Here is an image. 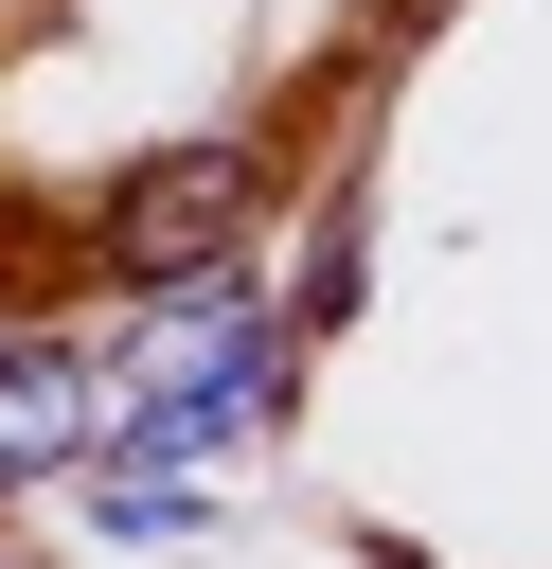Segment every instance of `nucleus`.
Wrapping results in <instances>:
<instances>
[{
    "label": "nucleus",
    "mask_w": 552,
    "mask_h": 569,
    "mask_svg": "<svg viewBox=\"0 0 552 569\" xmlns=\"http://www.w3.org/2000/svg\"><path fill=\"white\" fill-rule=\"evenodd\" d=\"M231 231H249V142H178V160H142L125 196H107V267L125 284H214L231 267Z\"/></svg>",
    "instance_id": "nucleus-1"
},
{
    "label": "nucleus",
    "mask_w": 552,
    "mask_h": 569,
    "mask_svg": "<svg viewBox=\"0 0 552 569\" xmlns=\"http://www.w3.org/2000/svg\"><path fill=\"white\" fill-rule=\"evenodd\" d=\"M107 373L71 356V338H0V480H89L107 462Z\"/></svg>",
    "instance_id": "nucleus-2"
}]
</instances>
